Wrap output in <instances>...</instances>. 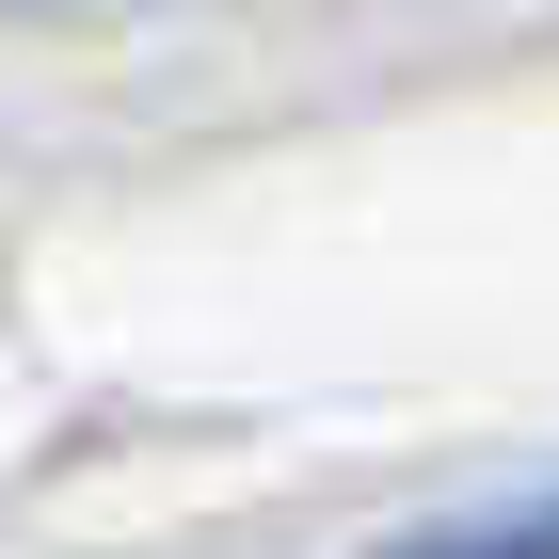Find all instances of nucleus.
Listing matches in <instances>:
<instances>
[{
  "mask_svg": "<svg viewBox=\"0 0 559 559\" xmlns=\"http://www.w3.org/2000/svg\"><path fill=\"white\" fill-rule=\"evenodd\" d=\"M400 559H544V527H527V512L512 527H431V544H400Z\"/></svg>",
  "mask_w": 559,
  "mask_h": 559,
  "instance_id": "1",
  "label": "nucleus"
}]
</instances>
